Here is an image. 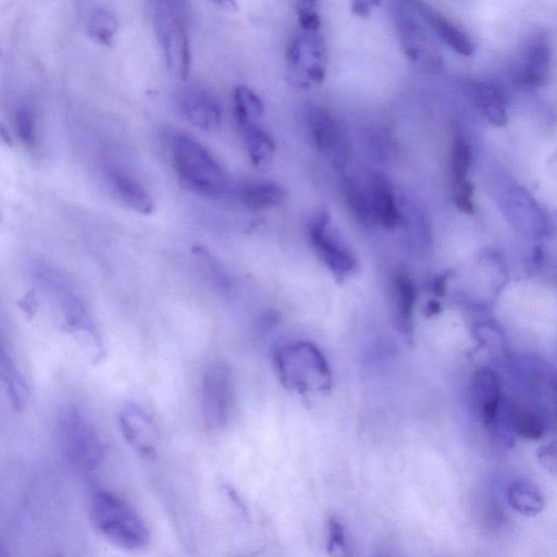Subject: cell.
I'll return each instance as SVG.
<instances>
[{
    "instance_id": "cell-1",
    "label": "cell",
    "mask_w": 557,
    "mask_h": 557,
    "mask_svg": "<svg viewBox=\"0 0 557 557\" xmlns=\"http://www.w3.org/2000/svg\"><path fill=\"white\" fill-rule=\"evenodd\" d=\"M148 4L156 39L169 71L181 80L187 79L192 64L189 0H148Z\"/></svg>"
},
{
    "instance_id": "cell-2",
    "label": "cell",
    "mask_w": 557,
    "mask_h": 557,
    "mask_svg": "<svg viewBox=\"0 0 557 557\" xmlns=\"http://www.w3.org/2000/svg\"><path fill=\"white\" fill-rule=\"evenodd\" d=\"M90 514L98 534L120 549L141 550L150 542V530L142 516L113 492H96Z\"/></svg>"
},
{
    "instance_id": "cell-3",
    "label": "cell",
    "mask_w": 557,
    "mask_h": 557,
    "mask_svg": "<svg viewBox=\"0 0 557 557\" xmlns=\"http://www.w3.org/2000/svg\"><path fill=\"white\" fill-rule=\"evenodd\" d=\"M277 373L289 390L326 393L332 388V374L325 355L309 342L283 346L275 356Z\"/></svg>"
},
{
    "instance_id": "cell-4",
    "label": "cell",
    "mask_w": 557,
    "mask_h": 557,
    "mask_svg": "<svg viewBox=\"0 0 557 557\" xmlns=\"http://www.w3.org/2000/svg\"><path fill=\"white\" fill-rule=\"evenodd\" d=\"M171 152L178 176L190 190L208 197L225 193L226 173L202 143L190 135L177 134Z\"/></svg>"
},
{
    "instance_id": "cell-5",
    "label": "cell",
    "mask_w": 557,
    "mask_h": 557,
    "mask_svg": "<svg viewBox=\"0 0 557 557\" xmlns=\"http://www.w3.org/2000/svg\"><path fill=\"white\" fill-rule=\"evenodd\" d=\"M61 442L69 462L81 470H94L105 459V445L94 426L76 408L59 418Z\"/></svg>"
},
{
    "instance_id": "cell-6",
    "label": "cell",
    "mask_w": 557,
    "mask_h": 557,
    "mask_svg": "<svg viewBox=\"0 0 557 557\" xmlns=\"http://www.w3.org/2000/svg\"><path fill=\"white\" fill-rule=\"evenodd\" d=\"M287 61L295 84L308 88L323 82L327 73V49L320 31L300 30L289 45Z\"/></svg>"
},
{
    "instance_id": "cell-7",
    "label": "cell",
    "mask_w": 557,
    "mask_h": 557,
    "mask_svg": "<svg viewBox=\"0 0 557 557\" xmlns=\"http://www.w3.org/2000/svg\"><path fill=\"white\" fill-rule=\"evenodd\" d=\"M232 376L228 365L215 362L208 366L202 382V404L206 424L222 429L229 422L232 407Z\"/></svg>"
},
{
    "instance_id": "cell-8",
    "label": "cell",
    "mask_w": 557,
    "mask_h": 557,
    "mask_svg": "<svg viewBox=\"0 0 557 557\" xmlns=\"http://www.w3.org/2000/svg\"><path fill=\"white\" fill-rule=\"evenodd\" d=\"M395 26L402 51L413 65L428 72L441 70L440 49L413 16L403 9L396 10Z\"/></svg>"
},
{
    "instance_id": "cell-9",
    "label": "cell",
    "mask_w": 557,
    "mask_h": 557,
    "mask_svg": "<svg viewBox=\"0 0 557 557\" xmlns=\"http://www.w3.org/2000/svg\"><path fill=\"white\" fill-rule=\"evenodd\" d=\"M178 104L182 115L197 129L210 133L220 130L224 108L218 97L204 86H184L179 92Z\"/></svg>"
},
{
    "instance_id": "cell-10",
    "label": "cell",
    "mask_w": 557,
    "mask_h": 557,
    "mask_svg": "<svg viewBox=\"0 0 557 557\" xmlns=\"http://www.w3.org/2000/svg\"><path fill=\"white\" fill-rule=\"evenodd\" d=\"M61 283L63 282L54 279L52 284L56 290L60 291L58 293L66 319V330L80 339L86 354L90 356L93 363L101 362L105 353L92 319L78 297L66 291Z\"/></svg>"
},
{
    "instance_id": "cell-11",
    "label": "cell",
    "mask_w": 557,
    "mask_h": 557,
    "mask_svg": "<svg viewBox=\"0 0 557 557\" xmlns=\"http://www.w3.org/2000/svg\"><path fill=\"white\" fill-rule=\"evenodd\" d=\"M552 60V47L548 37L542 34L532 36L519 59L517 80L527 88H541L550 79Z\"/></svg>"
},
{
    "instance_id": "cell-12",
    "label": "cell",
    "mask_w": 557,
    "mask_h": 557,
    "mask_svg": "<svg viewBox=\"0 0 557 557\" xmlns=\"http://www.w3.org/2000/svg\"><path fill=\"white\" fill-rule=\"evenodd\" d=\"M123 437L136 451L145 457L156 453L159 432L154 419L135 404H127L119 414Z\"/></svg>"
},
{
    "instance_id": "cell-13",
    "label": "cell",
    "mask_w": 557,
    "mask_h": 557,
    "mask_svg": "<svg viewBox=\"0 0 557 557\" xmlns=\"http://www.w3.org/2000/svg\"><path fill=\"white\" fill-rule=\"evenodd\" d=\"M312 242L334 275L345 276L355 267V259L329 232V216L317 215L309 228Z\"/></svg>"
},
{
    "instance_id": "cell-14",
    "label": "cell",
    "mask_w": 557,
    "mask_h": 557,
    "mask_svg": "<svg viewBox=\"0 0 557 557\" xmlns=\"http://www.w3.org/2000/svg\"><path fill=\"white\" fill-rule=\"evenodd\" d=\"M428 24L429 28L435 32L439 39L452 51L461 56L470 57L476 52V46L472 39L453 22L445 18L435 9L430 8L420 0H408Z\"/></svg>"
},
{
    "instance_id": "cell-15",
    "label": "cell",
    "mask_w": 557,
    "mask_h": 557,
    "mask_svg": "<svg viewBox=\"0 0 557 557\" xmlns=\"http://www.w3.org/2000/svg\"><path fill=\"white\" fill-rule=\"evenodd\" d=\"M501 383L497 374L490 368L477 370L473 382L474 401L482 423L494 428L501 410Z\"/></svg>"
},
{
    "instance_id": "cell-16",
    "label": "cell",
    "mask_w": 557,
    "mask_h": 557,
    "mask_svg": "<svg viewBox=\"0 0 557 557\" xmlns=\"http://www.w3.org/2000/svg\"><path fill=\"white\" fill-rule=\"evenodd\" d=\"M308 123L318 151L332 158H340L345 143L337 120L325 109L313 108L309 111Z\"/></svg>"
},
{
    "instance_id": "cell-17",
    "label": "cell",
    "mask_w": 557,
    "mask_h": 557,
    "mask_svg": "<svg viewBox=\"0 0 557 557\" xmlns=\"http://www.w3.org/2000/svg\"><path fill=\"white\" fill-rule=\"evenodd\" d=\"M109 182L118 200L141 215H151L154 212L152 197L143 185L129 175L120 170L109 172Z\"/></svg>"
},
{
    "instance_id": "cell-18",
    "label": "cell",
    "mask_w": 557,
    "mask_h": 557,
    "mask_svg": "<svg viewBox=\"0 0 557 557\" xmlns=\"http://www.w3.org/2000/svg\"><path fill=\"white\" fill-rule=\"evenodd\" d=\"M240 133L252 163L265 168L275 156L276 144L272 136L259 125V122L237 121Z\"/></svg>"
},
{
    "instance_id": "cell-19",
    "label": "cell",
    "mask_w": 557,
    "mask_h": 557,
    "mask_svg": "<svg viewBox=\"0 0 557 557\" xmlns=\"http://www.w3.org/2000/svg\"><path fill=\"white\" fill-rule=\"evenodd\" d=\"M0 383H2L12 407L23 410L29 400L28 382L24 379L18 365L0 341Z\"/></svg>"
},
{
    "instance_id": "cell-20",
    "label": "cell",
    "mask_w": 557,
    "mask_h": 557,
    "mask_svg": "<svg viewBox=\"0 0 557 557\" xmlns=\"http://www.w3.org/2000/svg\"><path fill=\"white\" fill-rule=\"evenodd\" d=\"M506 411L510 427L519 437L538 441L546 433V420L535 408L510 400L507 403Z\"/></svg>"
},
{
    "instance_id": "cell-21",
    "label": "cell",
    "mask_w": 557,
    "mask_h": 557,
    "mask_svg": "<svg viewBox=\"0 0 557 557\" xmlns=\"http://www.w3.org/2000/svg\"><path fill=\"white\" fill-rule=\"evenodd\" d=\"M286 196V191L279 184L271 181L247 184L240 192L242 204L252 212L274 208L283 203Z\"/></svg>"
},
{
    "instance_id": "cell-22",
    "label": "cell",
    "mask_w": 557,
    "mask_h": 557,
    "mask_svg": "<svg viewBox=\"0 0 557 557\" xmlns=\"http://www.w3.org/2000/svg\"><path fill=\"white\" fill-rule=\"evenodd\" d=\"M369 202L371 215H374L383 227L393 229L399 225V210L385 180L374 179Z\"/></svg>"
},
{
    "instance_id": "cell-23",
    "label": "cell",
    "mask_w": 557,
    "mask_h": 557,
    "mask_svg": "<svg viewBox=\"0 0 557 557\" xmlns=\"http://www.w3.org/2000/svg\"><path fill=\"white\" fill-rule=\"evenodd\" d=\"M507 499L516 512L529 517L541 513L544 507L542 492L527 480L514 481L507 491Z\"/></svg>"
},
{
    "instance_id": "cell-24",
    "label": "cell",
    "mask_w": 557,
    "mask_h": 557,
    "mask_svg": "<svg viewBox=\"0 0 557 557\" xmlns=\"http://www.w3.org/2000/svg\"><path fill=\"white\" fill-rule=\"evenodd\" d=\"M85 30L93 42L109 47L116 42L119 23L110 11L96 7L86 17Z\"/></svg>"
},
{
    "instance_id": "cell-25",
    "label": "cell",
    "mask_w": 557,
    "mask_h": 557,
    "mask_svg": "<svg viewBox=\"0 0 557 557\" xmlns=\"http://www.w3.org/2000/svg\"><path fill=\"white\" fill-rule=\"evenodd\" d=\"M476 99L482 114L495 127H504L507 123V111L502 92L490 83H481L476 88Z\"/></svg>"
},
{
    "instance_id": "cell-26",
    "label": "cell",
    "mask_w": 557,
    "mask_h": 557,
    "mask_svg": "<svg viewBox=\"0 0 557 557\" xmlns=\"http://www.w3.org/2000/svg\"><path fill=\"white\" fill-rule=\"evenodd\" d=\"M233 103L237 121L259 122L264 117L265 106L262 98L245 85L235 89Z\"/></svg>"
},
{
    "instance_id": "cell-27",
    "label": "cell",
    "mask_w": 557,
    "mask_h": 557,
    "mask_svg": "<svg viewBox=\"0 0 557 557\" xmlns=\"http://www.w3.org/2000/svg\"><path fill=\"white\" fill-rule=\"evenodd\" d=\"M396 293H398L399 317L403 332L411 336V319L413 307L416 302V290L412 280L400 275L395 280Z\"/></svg>"
},
{
    "instance_id": "cell-28",
    "label": "cell",
    "mask_w": 557,
    "mask_h": 557,
    "mask_svg": "<svg viewBox=\"0 0 557 557\" xmlns=\"http://www.w3.org/2000/svg\"><path fill=\"white\" fill-rule=\"evenodd\" d=\"M345 204L351 215L360 224H365L371 216L370 202L363 190L352 179H345L341 185Z\"/></svg>"
},
{
    "instance_id": "cell-29",
    "label": "cell",
    "mask_w": 557,
    "mask_h": 557,
    "mask_svg": "<svg viewBox=\"0 0 557 557\" xmlns=\"http://www.w3.org/2000/svg\"><path fill=\"white\" fill-rule=\"evenodd\" d=\"M473 154L467 141L456 140L452 148L451 169L454 184L466 181L470 166H472Z\"/></svg>"
},
{
    "instance_id": "cell-30",
    "label": "cell",
    "mask_w": 557,
    "mask_h": 557,
    "mask_svg": "<svg viewBox=\"0 0 557 557\" xmlns=\"http://www.w3.org/2000/svg\"><path fill=\"white\" fill-rule=\"evenodd\" d=\"M15 125L20 141L28 147H34L36 144V121L32 108L26 105L19 107Z\"/></svg>"
},
{
    "instance_id": "cell-31",
    "label": "cell",
    "mask_w": 557,
    "mask_h": 557,
    "mask_svg": "<svg viewBox=\"0 0 557 557\" xmlns=\"http://www.w3.org/2000/svg\"><path fill=\"white\" fill-rule=\"evenodd\" d=\"M327 549L330 554L346 550L345 529L338 517H331L328 521Z\"/></svg>"
},
{
    "instance_id": "cell-32",
    "label": "cell",
    "mask_w": 557,
    "mask_h": 557,
    "mask_svg": "<svg viewBox=\"0 0 557 557\" xmlns=\"http://www.w3.org/2000/svg\"><path fill=\"white\" fill-rule=\"evenodd\" d=\"M473 193V184L467 180L454 184L455 204L466 214L474 213Z\"/></svg>"
},
{
    "instance_id": "cell-33",
    "label": "cell",
    "mask_w": 557,
    "mask_h": 557,
    "mask_svg": "<svg viewBox=\"0 0 557 557\" xmlns=\"http://www.w3.org/2000/svg\"><path fill=\"white\" fill-rule=\"evenodd\" d=\"M538 460L551 474H556V445L555 442L542 445L538 450Z\"/></svg>"
},
{
    "instance_id": "cell-34",
    "label": "cell",
    "mask_w": 557,
    "mask_h": 557,
    "mask_svg": "<svg viewBox=\"0 0 557 557\" xmlns=\"http://www.w3.org/2000/svg\"><path fill=\"white\" fill-rule=\"evenodd\" d=\"M380 6V0H352V14L358 18H368L374 9Z\"/></svg>"
},
{
    "instance_id": "cell-35",
    "label": "cell",
    "mask_w": 557,
    "mask_h": 557,
    "mask_svg": "<svg viewBox=\"0 0 557 557\" xmlns=\"http://www.w3.org/2000/svg\"><path fill=\"white\" fill-rule=\"evenodd\" d=\"M19 306L29 317H33L37 311V306H39V304H37L35 292L31 290L24 295L19 302Z\"/></svg>"
},
{
    "instance_id": "cell-36",
    "label": "cell",
    "mask_w": 557,
    "mask_h": 557,
    "mask_svg": "<svg viewBox=\"0 0 557 557\" xmlns=\"http://www.w3.org/2000/svg\"><path fill=\"white\" fill-rule=\"evenodd\" d=\"M318 0H294L297 12L317 10Z\"/></svg>"
},
{
    "instance_id": "cell-37",
    "label": "cell",
    "mask_w": 557,
    "mask_h": 557,
    "mask_svg": "<svg viewBox=\"0 0 557 557\" xmlns=\"http://www.w3.org/2000/svg\"><path fill=\"white\" fill-rule=\"evenodd\" d=\"M218 7L230 12L238 11L239 5L237 0H212Z\"/></svg>"
},
{
    "instance_id": "cell-38",
    "label": "cell",
    "mask_w": 557,
    "mask_h": 557,
    "mask_svg": "<svg viewBox=\"0 0 557 557\" xmlns=\"http://www.w3.org/2000/svg\"><path fill=\"white\" fill-rule=\"evenodd\" d=\"M0 142L11 147L14 142H12L11 135L2 121H0Z\"/></svg>"
},
{
    "instance_id": "cell-39",
    "label": "cell",
    "mask_w": 557,
    "mask_h": 557,
    "mask_svg": "<svg viewBox=\"0 0 557 557\" xmlns=\"http://www.w3.org/2000/svg\"><path fill=\"white\" fill-rule=\"evenodd\" d=\"M448 276H442L438 278L435 283H433V292L437 296H443L445 293V282H447Z\"/></svg>"
},
{
    "instance_id": "cell-40",
    "label": "cell",
    "mask_w": 557,
    "mask_h": 557,
    "mask_svg": "<svg viewBox=\"0 0 557 557\" xmlns=\"http://www.w3.org/2000/svg\"><path fill=\"white\" fill-rule=\"evenodd\" d=\"M440 312H441V306L438 302L431 301L426 305V308H425V316L426 317L436 316Z\"/></svg>"
}]
</instances>
